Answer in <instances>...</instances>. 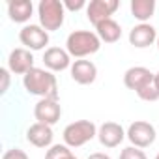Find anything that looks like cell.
<instances>
[{"label": "cell", "instance_id": "26", "mask_svg": "<svg viewBox=\"0 0 159 159\" xmlns=\"http://www.w3.org/2000/svg\"><path fill=\"white\" fill-rule=\"evenodd\" d=\"M153 86H155V90L159 92V71L155 73V77H153Z\"/></svg>", "mask_w": 159, "mask_h": 159}, {"label": "cell", "instance_id": "28", "mask_svg": "<svg viewBox=\"0 0 159 159\" xmlns=\"http://www.w3.org/2000/svg\"><path fill=\"white\" fill-rule=\"evenodd\" d=\"M155 159H159V153H157V155H155Z\"/></svg>", "mask_w": 159, "mask_h": 159}, {"label": "cell", "instance_id": "27", "mask_svg": "<svg viewBox=\"0 0 159 159\" xmlns=\"http://www.w3.org/2000/svg\"><path fill=\"white\" fill-rule=\"evenodd\" d=\"M155 45H157V51H159V36H157V41H155Z\"/></svg>", "mask_w": 159, "mask_h": 159}, {"label": "cell", "instance_id": "5", "mask_svg": "<svg viewBox=\"0 0 159 159\" xmlns=\"http://www.w3.org/2000/svg\"><path fill=\"white\" fill-rule=\"evenodd\" d=\"M125 133H127V139H129L131 146L140 148V150L152 146V144L155 142V137H157L155 127H153L150 122H146V120H135V122L127 127Z\"/></svg>", "mask_w": 159, "mask_h": 159}, {"label": "cell", "instance_id": "19", "mask_svg": "<svg viewBox=\"0 0 159 159\" xmlns=\"http://www.w3.org/2000/svg\"><path fill=\"white\" fill-rule=\"evenodd\" d=\"M45 159H79V157L71 152L69 146H66V144H52L47 150Z\"/></svg>", "mask_w": 159, "mask_h": 159}, {"label": "cell", "instance_id": "18", "mask_svg": "<svg viewBox=\"0 0 159 159\" xmlns=\"http://www.w3.org/2000/svg\"><path fill=\"white\" fill-rule=\"evenodd\" d=\"M131 15L139 23H146L155 13V0H131Z\"/></svg>", "mask_w": 159, "mask_h": 159}, {"label": "cell", "instance_id": "20", "mask_svg": "<svg viewBox=\"0 0 159 159\" xmlns=\"http://www.w3.org/2000/svg\"><path fill=\"white\" fill-rule=\"evenodd\" d=\"M120 159H148L146 153L140 150V148H135V146H127L120 152Z\"/></svg>", "mask_w": 159, "mask_h": 159}, {"label": "cell", "instance_id": "14", "mask_svg": "<svg viewBox=\"0 0 159 159\" xmlns=\"http://www.w3.org/2000/svg\"><path fill=\"white\" fill-rule=\"evenodd\" d=\"M43 64L49 71H64L67 67H71V56L66 49L60 47H49L43 52Z\"/></svg>", "mask_w": 159, "mask_h": 159}, {"label": "cell", "instance_id": "11", "mask_svg": "<svg viewBox=\"0 0 159 159\" xmlns=\"http://www.w3.org/2000/svg\"><path fill=\"white\" fill-rule=\"evenodd\" d=\"M98 139L101 142V146L105 148H116L124 142V139H127V133L124 131V127L116 122H105L98 127Z\"/></svg>", "mask_w": 159, "mask_h": 159}, {"label": "cell", "instance_id": "22", "mask_svg": "<svg viewBox=\"0 0 159 159\" xmlns=\"http://www.w3.org/2000/svg\"><path fill=\"white\" fill-rule=\"evenodd\" d=\"M2 159H28V153L21 148H10L4 152Z\"/></svg>", "mask_w": 159, "mask_h": 159}, {"label": "cell", "instance_id": "6", "mask_svg": "<svg viewBox=\"0 0 159 159\" xmlns=\"http://www.w3.org/2000/svg\"><path fill=\"white\" fill-rule=\"evenodd\" d=\"M19 41L28 51H41L49 45V32L39 25H25L19 32Z\"/></svg>", "mask_w": 159, "mask_h": 159}, {"label": "cell", "instance_id": "21", "mask_svg": "<svg viewBox=\"0 0 159 159\" xmlns=\"http://www.w3.org/2000/svg\"><path fill=\"white\" fill-rule=\"evenodd\" d=\"M137 96H139L142 101H148V103H153V101H157V99H159V92L155 90V86H153V84H150V86L142 88L140 92H137Z\"/></svg>", "mask_w": 159, "mask_h": 159}, {"label": "cell", "instance_id": "8", "mask_svg": "<svg viewBox=\"0 0 159 159\" xmlns=\"http://www.w3.org/2000/svg\"><path fill=\"white\" fill-rule=\"evenodd\" d=\"M153 77H155V73H152L148 67L133 66L124 73V84H125V88H129V90H133L137 94L142 88L153 84Z\"/></svg>", "mask_w": 159, "mask_h": 159}, {"label": "cell", "instance_id": "13", "mask_svg": "<svg viewBox=\"0 0 159 159\" xmlns=\"http://www.w3.org/2000/svg\"><path fill=\"white\" fill-rule=\"evenodd\" d=\"M157 30L150 23H139L129 30V43L137 49H146L157 41Z\"/></svg>", "mask_w": 159, "mask_h": 159}, {"label": "cell", "instance_id": "1", "mask_svg": "<svg viewBox=\"0 0 159 159\" xmlns=\"http://www.w3.org/2000/svg\"><path fill=\"white\" fill-rule=\"evenodd\" d=\"M23 86L28 94L39 99H58V81L49 69L34 67L23 77Z\"/></svg>", "mask_w": 159, "mask_h": 159}, {"label": "cell", "instance_id": "2", "mask_svg": "<svg viewBox=\"0 0 159 159\" xmlns=\"http://www.w3.org/2000/svg\"><path fill=\"white\" fill-rule=\"evenodd\" d=\"M101 49V39L96 32L90 30H75L66 39V51L71 58L83 60L90 54H96Z\"/></svg>", "mask_w": 159, "mask_h": 159}, {"label": "cell", "instance_id": "4", "mask_svg": "<svg viewBox=\"0 0 159 159\" xmlns=\"http://www.w3.org/2000/svg\"><path fill=\"white\" fill-rule=\"evenodd\" d=\"M38 17H39V26H43L47 32L58 30L66 19L64 2H60V0H41L38 4Z\"/></svg>", "mask_w": 159, "mask_h": 159}, {"label": "cell", "instance_id": "25", "mask_svg": "<svg viewBox=\"0 0 159 159\" xmlns=\"http://www.w3.org/2000/svg\"><path fill=\"white\" fill-rule=\"evenodd\" d=\"M88 159H111V155H107L103 152H96V153H90Z\"/></svg>", "mask_w": 159, "mask_h": 159}, {"label": "cell", "instance_id": "7", "mask_svg": "<svg viewBox=\"0 0 159 159\" xmlns=\"http://www.w3.org/2000/svg\"><path fill=\"white\" fill-rule=\"evenodd\" d=\"M118 8H120L118 0H92L86 6V17L94 26H98L99 23H103L107 19H112L114 11Z\"/></svg>", "mask_w": 159, "mask_h": 159}, {"label": "cell", "instance_id": "23", "mask_svg": "<svg viewBox=\"0 0 159 159\" xmlns=\"http://www.w3.org/2000/svg\"><path fill=\"white\" fill-rule=\"evenodd\" d=\"M88 4L84 2V0H75V2H73V0H66V2H64V8L66 10H69V11H79V10H84Z\"/></svg>", "mask_w": 159, "mask_h": 159}, {"label": "cell", "instance_id": "15", "mask_svg": "<svg viewBox=\"0 0 159 159\" xmlns=\"http://www.w3.org/2000/svg\"><path fill=\"white\" fill-rule=\"evenodd\" d=\"M52 139H54V133H52L51 125L36 122V124H32L26 129V140L32 146H36V148H51L52 146Z\"/></svg>", "mask_w": 159, "mask_h": 159}, {"label": "cell", "instance_id": "9", "mask_svg": "<svg viewBox=\"0 0 159 159\" xmlns=\"http://www.w3.org/2000/svg\"><path fill=\"white\" fill-rule=\"evenodd\" d=\"M62 116V107L58 103V99H39L34 105V118L39 124L45 125H54Z\"/></svg>", "mask_w": 159, "mask_h": 159}, {"label": "cell", "instance_id": "17", "mask_svg": "<svg viewBox=\"0 0 159 159\" xmlns=\"http://www.w3.org/2000/svg\"><path fill=\"white\" fill-rule=\"evenodd\" d=\"M96 34L99 36L101 43H116L122 38V26L114 19H107L96 26Z\"/></svg>", "mask_w": 159, "mask_h": 159}, {"label": "cell", "instance_id": "12", "mask_svg": "<svg viewBox=\"0 0 159 159\" xmlns=\"http://www.w3.org/2000/svg\"><path fill=\"white\" fill-rule=\"evenodd\" d=\"M69 73H71V79L77 83V84H92L96 79H98V67L92 60H75L69 67Z\"/></svg>", "mask_w": 159, "mask_h": 159}, {"label": "cell", "instance_id": "10", "mask_svg": "<svg viewBox=\"0 0 159 159\" xmlns=\"http://www.w3.org/2000/svg\"><path fill=\"white\" fill-rule=\"evenodd\" d=\"M34 54L32 51L25 49V47H17L10 52L8 56V69L15 75H26L30 69H34Z\"/></svg>", "mask_w": 159, "mask_h": 159}, {"label": "cell", "instance_id": "16", "mask_svg": "<svg viewBox=\"0 0 159 159\" xmlns=\"http://www.w3.org/2000/svg\"><path fill=\"white\" fill-rule=\"evenodd\" d=\"M34 13V4L30 0H10L8 2V15L13 23H26Z\"/></svg>", "mask_w": 159, "mask_h": 159}, {"label": "cell", "instance_id": "3", "mask_svg": "<svg viewBox=\"0 0 159 159\" xmlns=\"http://www.w3.org/2000/svg\"><path fill=\"white\" fill-rule=\"evenodd\" d=\"M96 137H98V125L90 120L71 122L64 127V133H62L64 144L69 148H81Z\"/></svg>", "mask_w": 159, "mask_h": 159}, {"label": "cell", "instance_id": "24", "mask_svg": "<svg viewBox=\"0 0 159 159\" xmlns=\"http://www.w3.org/2000/svg\"><path fill=\"white\" fill-rule=\"evenodd\" d=\"M10 69L8 67H2L0 69V79H2V86H0V94H6L8 88H10Z\"/></svg>", "mask_w": 159, "mask_h": 159}]
</instances>
